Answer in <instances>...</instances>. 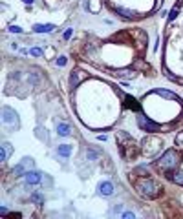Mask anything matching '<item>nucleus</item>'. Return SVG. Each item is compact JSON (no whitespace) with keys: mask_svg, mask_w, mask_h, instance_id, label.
I'll return each instance as SVG.
<instances>
[{"mask_svg":"<svg viewBox=\"0 0 183 219\" xmlns=\"http://www.w3.org/2000/svg\"><path fill=\"white\" fill-rule=\"evenodd\" d=\"M179 153L176 150H167L161 157L156 161V168L161 172V173H168V172H174L178 168V164H179Z\"/></svg>","mask_w":183,"mask_h":219,"instance_id":"nucleus-1","label":"nucleus"},{"mask_svg":"<svg viewBox=\"0 0 183 219\" xmlns=\"http://www.w3.org/2000/svg\"><path fill=\"white\" fill-rule=\"evenodd\" d=\"M136 188H137L139 195H143L145 199H156V197L159 195L161 186L154 179H150V177H143V179H139L136 183Z\"/></svg>","mask_w":183,"mask_h":219,"instance_id":"nucleus-2","label":"nucleus"},{"mask_svg":"<svg viewBox=\"0 0 183 219\" xmlns=\"http://www.w3.org/2000/svg\"><path fill=\"white\" fill-rule=\"evenodd\" d=\"M161 139H157V137H145L143 141H141V152H143V155H147V157H156L157 155V152L161 150Z\"/></svg>","mask_w":183,"mask_h":219,"instance_id":"nucleus-3","label":"nucleus"},{"mask_svg":"<svg viewBox=\"0 0 183 219\" xmlns=\"http://www.w3.org/2000/svg\"><path fill=\"white\" fill-rule=\"evenodd\" d=\"M137 124H139V128H143V132H148V133H156V132L161 130V126H159L157 122L150 121L145 115H137Z\"/></svg>","mask_w":183,"mask_h":219,"instance_id":"nucleus-4","label":"nucleus"},{"mask_svg":"<svg viewBox=\"0 0 183 219\" xmlns=\"http://www.w3.org/2000/svg\"><path fill=\"white\" fill-rule=\"evenodd\" d=\"M2 115H4V122H6V124H9L13 130L18 128V117H17V111H15V110H11L9 106H4Z\"/></svg>","mask_w":183,"mask_h":219,"instance_id":"nucleus-5","label":"nucleus"},{"mask_svg":"<svg viewBox=\"0 0 183 219\" xmlns=\"http://www.w3.org/2000/svg\"><path fill=\"white\" fill-rule=\"evenodd\" d=\"M86 79H88V73L86 71H81V69H75L73 73H70V88L75 90L81 82H84Z\"/></svg>","mask_w":183,"mask_h":219,"instance_id":"nucleus-6","label":"nucleus"},{"mask_svg":"<svg viewBox=\"0 0 183 219\" xmlns=\"http://www.w3.org/2000/svg\"><path fill=\"white\" fill-rule=\"evenodd\" d=\"M24 177H26V184L28 186H37V184L42 183V177L44 175H42L40 172H35V170H28Z\"/></svg>","mask_w":183,"mask_h":219,"instance_id":"nucleus-7","label":"nucleus"},{"mask_svg":"<svg viewBox=\"0 0 183 219\" xmlns=\"http://www.w3.org/2000/svg\"><path fill=\"white\" fill-rule=\"evenodd\" d=\"M97 194H101V195H104V197L112 195V194H114V184H112L110 181L99 183V184H97Z\"/></svg>","mask_w":183,"mask_h":219,"instance_id":"nucleus-8","label":"nucleus"},{"mask_svg":"<svg viewBox=\"0 0 183 219\" xmlns=\"http://www.w3.org/2000/svg\"><path fill=\"white\" fill-rule=\"evenodd\" d=\"M167 177L172 181V183H176L179 186H183V170H174V172H168Z\"/></svg>","mask_w":183,"mask_h":219,"instance_id":"nucleus-9","label":"nucleus"},{"mask_svg":"<svg viewBox=\"0 0 183 219\" xmlns=\"http://www.w3.org/2000/svg\"><path fill=\"white\" fill-rule=\"evenodd\" d=\"M55 29V24H35L33 31L35 33H51Z\"/></svg>","mask_w":183,"mask_h":219,"instance_id":"nucleus-10","label":"nucleus"},{"mask_svg":"<svg viewBox=\"0 0 183 219\" xmlns=\"http://www.w3.org/2000/svg\"><path fill=\"white\" fill-rule=\"evenodd\" d=\"M115 13L121 15L123 18H136V17H137L132 9H126V7H121V6H115Z\"/></svg>","mask_w":183,"mask_h":219,"instance_id":"nucleus-11","label":"nucleus"},{"mask_svg":"<svg viewBox=\"0 0 183 219\" xmlns=\"http://www.w3.org/2000/svg\"><path fill=\"white\" fill-rule=\"evenodd\" d=\"M57 153L61 157H70L71 155V146L70 144H59L57 146Z\"/></svg>","mask_w":183,"mask_h":219,"instance_id":"nucleus-12","label":"nucleus"},{"mask_svg":"<svg viewBox=\"0 0 183 219\" xmlns=\"http://www.w3.org/2000/svg\"><path fill=\"white\" fill-rule=\"evenodd\" d=\"M57 133L61 135V137H66V135H70V133H71V128H70V124L59 122V124H57Z\"/></svg>","mask_w":183,"mask_h":219,"instance_id":"nucleus-13","label":"nucleus"},{"mask_svg":"<svg viewBox=\"0 0 183 219\" xmlns=\"http://www.w3.org/2000/svg\"><path fill=\"white\" fill-rule=\"evenodd\" d=\"M125 106H126V108H130V110H134V111H137V110H139L137 100H136L134 97H130V95H126V97H125Z\"/></svg>","mask_w":183,"mask_h":219,"instance_id":"nucleus-14","label":"nucleus"},{"mask_svg":"<svg viewBox=\"0 0 183 219\" xmlns=\"http://www.w3.org/2000/svg\"><path fill=\"white\" fill-rule=\"evenodd\" d=\"M154 93H157V95L165 97V99H168V100H178V102H179V99H178V97H176L172 91H167V90H156Z\"/></svg>","mask_w":183,"mask_h":219,"instance_id":"nucleus-15","label":"nucleus"},{"mask_svg":"<svg viewBox=\"0 0 183 219\" xmlns=\"http://www.w3.org/2000/svg\"><path fill=\"white\" fill-rule=\"evenodd\" d=\"M88 9H90V13H99L101 11V0H88Z\"/></svg>","mask_w":183,"mask_h":219,"instance_id":"nucleus-16","label":"nucleus"},{"mask_svg":"<svg viewBox=\"0 0 183 219\" xmlns=\"http://www.w3.org/2000/svg\"><path fill=\"white\" fill-rule=\"evenodd\" d=\"M114 75H115V77H128V79H134V77H136V71H132V69H121V71H115Z\"/></svg>","mask_w":183,"mask_h":219,"instance_id":"nucleus-17","label":"nucleus"},{"mask_svg":"<svg viewBox=\"0 0 183 219\" xmlns=\"http://www.w3.org/2000/svg\"><path fill=\"white\" fill-rule=\"evenodd\" d=\"M86 159H88V161H97L99 159V152L88 148V150H86Z\"/></svg>","mask_w":183,"mask_h":219,"instance_id":"nucleus-18","label":"nucleus"},{"mask_svg":"<svg viewBox=\"0 0 183 219\" xmlns=\"http://www.w3.org/2000/svg\"><path fill=\"white\" fill-rule=\"evenodd\" d=\"M31 201H33L35 205H42V203H44V195L39 194V192H33V194H31Z\"/></svg>","mask_w":183,"mask_h":219,"instance_id":"nucleus-19","label":"nucleus"},{"mask_svg":"<svg viewBox=\"0 0 183 219\" xmlns=\"http://www.w3.org/2000/svg\"><path fill=\"white\" fill-rule=\"evenodd\" d=\"M53 53H55V48H53V46H48V48L44 49V55H46V59H48V60H51V59H53Z\"/></svg>","mask_w":183,"mask_h":219,"instance_id":"nucleus-20","label":"nucleus"},{"mask_svg":"<svg viewBox=\"0 0 183 219\" xmlns=\"http://www.w3.org/2000/svg\"><path fill=\"white\" fill-rule=\"evenodd\" d=\"M136 68H137V69H147V71H150V66L147 64V62H143V60H136Z\"/></svg>","mask_w":183,"mask_h":219,"instance_id":"nucleus-21","label":"nucleus"},{"mask_svg":"<svg viewBox=\"0 0 183 219\" xmlns=\"http://www.w3.org/2000/svg\"><path fill=\"white\" fill-rule=\"evenodd\" d=\"M29 53L33 55V57H40V55H44V49H40V48H31Z\"/></svg>","mask_w":183,"mask_h":219,"instance_id":"nucleus-22","label":"nucleus"},{"mask_svg":"<svg viewBox=\"0 0 183 219\" xmlns=\"http://www.w3.org/2000/svg\"><path fill=\"white\" fill-rule=\"evenodd\" d=\"M68 64V57H64V55H61V57H57V66H66Z\"/></svg>","mask_w":183,"mask_h":219,"instance_id":"nucleus-23","label":"nucleus"},{"mask_svg":"<svg viewBox=\"0 0 183 219\" xmlns=\"http://www.w3.org/2000/svg\"><path fill=\"white\" fill-rule=\"evenodd\" d=\"M2 150H6L7 155H13V146L9 144V142H4V144H2Z\"/></svg>","mask_w":183,"mask_h":219,"instance_id":"nucleus-24","label":"nucleus"},{"mask_svg":"<svg viewBox=\"0 0 183 219\" xmlns=\"http://www.w3.org/2000/svg\"><path fill=\"white\" fill-rule=\"evenodd\" d=\"M7 29L11 31V33H17V35H20V33H22V27H20V26H9Z\"/></svg>","mask_w":183,"mask_h":219,"instance_id":"nucleus-25","label":"nucleus"},{"mask_svg":"<svg viewBox=\"0 0 183 219\" xmlns=\"http://www.w3.org/2000/svg\"><path fill=\"white\" fill-rule=\"evenodd\" d=\"M37 137L42 139V141H48V137H46V133H44V130H42V128H37Z\"/></svg>","mask_w":183,"mask_h":219,"instance_id":"nucleus-26","label":"nucleus"},{"mask_svg":"<svg viewBox=\"0 0 183 219\" xmlns=\"http://www.w3.org/2000/svg\"><path fill=\"white\" fill-rule=\"evenodd\" d=\"M176 144H178V146H181V144H183V130L178 133V137H176Z\"/></svg>","mask_w":183,"mask_h":219,"instance_id":"nucleus-27","label":"nucleus"},{"mask_svg":"<svg viewBox=\"0 0 183 219\" xmlns=\"http://www.w3.org/2000/svg\"><path fill=\"white\" fill-rule=\"evenodd\" d=\"M71 35H73V29H71V27H68L66 31H64V40H68Z\"/></svg>","mask_w":183,"mask_h":219,"instance_id":"nucleus-28","label":"nucleus"},{"mask_svg":"<svg viewBox=\"0 0 183 219\" xmlns=\"http://www.w3.org/2000/svg\"><path fill=\"white\" fill-rule=\"evenodd\" d=\"M7 157H9V155H7V152H6V150L0 152V161H2V163H6V161H7Z\"/></svg>","mask_w":183,"mask_h":219,"instance_id":"nucleus-29","label":"nucleus"},{"mask_svg":"<svg viewBox=\"0 0 183 219\" xmlns=\"http://www.w3.org/2000/svg\"><path fill=\"white\" fill-rule=\"evenodd\" d=\"M176 17H178V7H174V9H172V11H170V15H168V18H170V20H174Z\"/></svg>","mask_w":183,"mask_h":219,"instance_id":"nucleus-30","label":"nucleus"},{"mask_svg":"<svg viewBox=\"0 0 183 219\" xmlns=\"http://www.w3.org/2000/svg\"><path fill=\"white\" fill-rule=\"evenodd\" d=\"M46 6L53 9V7H55V6H57V0H46Z\"/></svg>","mask_w":183,"mask_h":219,"instance_id":"nucleus-31","label":"nucleus"},{"mask_svg":"<svg viewBox=\"0 0 183 219\" xmlns=\"http://www.w3.org/2000/svg\"><path fill=\"white\" fill-rule=\"evenodd\" d=\"M123 219H134V212H123Z\"/></svg>","mask_w":183,"mask_h":219,"instance_id":"nucleus-32","label":"nucleus"},{"mask_svg":"<svg viewBox=\"0 0 183 219\" xmlns=\"http://www.w3.org/2000/svg\"><path fill=\"white\" fill-rule=\"evenodd\" d=\"M0 214H2V215H7L9 212H7V208H6V206H2V208H0Z\"/></svg>","mask_w":183,"mask_h":219,"instance_id":"nucleus-33","label":"nucleus"},{"mask_svg":"<svg viewBox=\"0 0 183 219\" xmlns=\"http://www.w3.org/2000/svg\"><path fill=\"white\" fill-rule=\"evenodd\" d=\"M161 4H163V0H157V4H156V7H154V11H157V9L161 7Z\"/></svg>","mask_w":183,"mask_h":219,"instance_id":"nucleus-34","label":"nucleus"},{"mask_svg":"<svg viewBox=\"0 0 183 219\" xmlns=\"http://www.w3.org/2000/svg\"><path fill=\"white\" fill-rule=\"evenodd\" d=\"M22 2H24V4H28V6H31V4H33V0H22Z\"/></svg>","mask_w":183,"mask_h":219,"instance_id":"nucleus-35","label":"nucleus"},{"mask_svg":"<svg viewBox=\"0 0 183 219\" xmlns=\"http://www.w3.org/2000/svg\"><path fill=\"white\" fill-rule=\"evenodd\" d=\"M176 80H178V82H179V84H183V79H176Z\"/></svg>","mask_w":183,"mask_h":219,"instance_id":"nucleus-36","label":"nucleus"}]
</instances>
